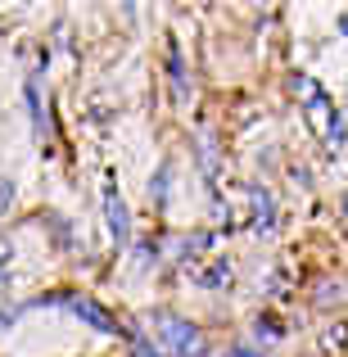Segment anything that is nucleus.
I'll return each mask as SVG.
<instances>
[{
	"mask_svg": "<svg viewBox=\"0 0 348 357\" xmlns=\"http://www.w3.org/2000/svg\"><path fill=\"white\" fill-rule=\"evenodd\" d=\"M73 312H77L82 321H91L96 331H109V335L118 331V321H114V317H105V307H100V303H91V298H73Z\"/></svg>",
	"mask_w": 348,
	"mask_h": 357,
	"instance_id": "obj_4",
	"label": "nucleus"
},
{
	"mask_svg": "<svg viewBox=\"0 0 348 357\" xmlns=\"http://www.w3.org/2000/svg\"><path fill=\"white\" fill-rule=\"evenodd\" d=\"M105 218H109V231H114V240L127 244V240H131V218H127V204H122L114 176H105Z\"/></svg>",
	"mask_w": 348,
	"mask_h": 357,
	"instance_id": "obj_3",
	"label": "nucleus"
},
{
	"mask_svg": "<svg viewBox=\"0 0 348 357\" xmlns=\"http://www.w3.org/2000/svg\"><path fill=\"white\" fill-rule=\"evenodd\" d=\"M344 340H348V326H335V331H326V349H331V353H340Z\"/></svg>",
	"mask_w": 348,
	"mask_h": 357,
	"instance_id": "obj_7",
	"label": "nucleus"
},
{
	"mask_svg": "<svg viewBox=\"0 0 348 357\" xmlns=\"http://www.w3.org/2000/svg\"><path fill=\"white\" fill-rule=\"evenodd\" d=\"M240 357H258V353H240Z\"/></svg>",
	"mask_w": 348,
	"mask_h": 357,
	"instance_id": "obj_9",
	"label": "nucleus"
},
{
	"mask_svg": "<svg viewBox=\"0 0 348 357\" xmlns=\"http://www.w3.org/2000/svg\"><path fill=\"white\" fill-rule=\"evenodd\" d=\"M199 285H209V289H222V285H231V262H213L209 271H199Z\"/></svg>",
	"mask_w": 348,
	"mask_h": 357,
	"instance_id": "obj_5",
	"label": "nucleus"
},
{
	"mask_svg": "<svg viewBox=\"0 0 348 357\" xmlns=\"http://www.w3.org/2000/svg\"><path fill=\"white\" fill-rule=\"evenodd\" d=\"M9 208H14V181H9V176L0 172V218H5Z\"/></svg>",
	"mask_w": 348,
	"mask_h": 357,
	"instance_id": "obj_6",
	"label": "nucleus"
},
{
	"mask_svg": "<svg viewBox=\"0 0 348 357\" xmlns=\"http://www.w3.org/2000/svg\"><path fill=\"white\" fill-rule=\"evenodd\" d=\"M149 340H154L158 357H204V340L190 321H181L176 312H149Z\"/></svg>",
	"mask_w": 348,
	"mask_h": 357,
	"instance_id": "obj_1",
	"label": "nucleus"
},
{
	"mask_svg": "<svg viewBox=\"0 0 348 357\" xmlns=\"http://www.w3.org/2000/svg\"><path fill=\"white\" fill-rule=\"evenodd\" d=\"M5 267H9V240H0V276H5Z\"/></svg>",
	"mask_w": 348,
	"mask_h": 357,
	"instance_id": "obj_8",
	"label": "nucleus"
},
{
	"mask_svg": "<svg viewBox=\"0 0 348 357\" xmlns=\"http://www.w3.org/2000/svg\"><path fill=\"white\" fill-rule=\"evenodd\" d=\"M298 91H303L298 100H303V114H308V122H312V131H321L326 145L340 149V145H344V118L335 114L331 96H326V91L317 86L312 77H298Z\"/></svg>",
	"mask_w": 348,
	"mask_h": 357,
	"instance_id": "obj_2",
	"label": "nucleus"
}]
</instances>
